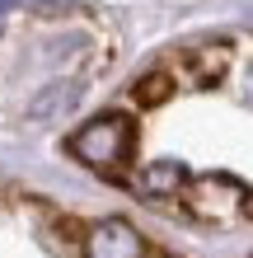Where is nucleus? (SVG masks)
Instances as JSON below:
<instances>
[{"label":"nucleus","instance_id":"obj_6","mask_svg":"<svg viewBox=\"0 0 253 258\" xmlns=\"http://www.w3.org/2000/svg\"><path fill=\"white\" fill-rule=\"evenodd\" d=\"M141 183H145V192L169 197V192L183 188V164H178V160H159V164H150V169L141 174Z\"/></svg>","mask_w":253,"mask_h":258},{"label":"nucleus","instance_id":"obj_8","mask_svg":"<svg viewBox=\"0 0 253 258\" xmlns=\"http://www.w3.org/2000/svg\"><path fill=\"white\" fill-rule=\"evenodd\" d=\"M244 99L253 103V61H248V71H244Z\"/></svg>","mask_w":253,"mask_h":258},{"label":"nucleus","instance_id":"obj_7","mask_svg":"<svg viewBox=\"0 0 253 258\" xmlns=\"http://www.w3.org/2000/svg\"><path fill=\"white\" fill-rule=\"evenodd\" d=\"M169 94H174V75H169V71H150L145 80L131 85V99H136L141 108H159Z\"/></svg>","mask_w":253,"mask_h":258},{"label":"nucleus","instance_id":"obj_4","mask_svg":"<svg viewBox=\"0 0 253 258\" xmlns=\"http://www.w3.org/2000/svg\"><path fill=\"white\" fill-rule=\"evenodd\" d=\"M225 71H230V42H202V47H192L183 56V66H178V75H183L188 85H216Z\"/></svg>","mask_w":253,"mask_h":258},{"label":"nucleus","instance_id":"obj_1","mask_svg":"<svg viewBox=\"0 0 253 258\" xmlns=\"http://www.w3.org/2000/svg\"><path fill=\"white\" fill-rule=\"evenodd\" d=\"M70 155L99 174H117L131 155V122L122 113H103L70 136Z\"/></svg>","mask_w":253,"mask_h":258},{"label":"nucleus","instance_id":"obj_2","mask_svg":"<svg viewBox=\"0 0 253 258\" xmlns=\"http://www.w3.org/2000/svg\"><path fill=\"white\" fill-rule=\"evenodd\" d=\"M183 202H188L192 216L220 225V221H234V216L248 211V188L234 174H202L183 188Z\"/></svg>","mask_w":253,"mask_h":258},{"label":"nucleus","instance_id":"obj_9","mask_svg":"<svg viewBox=\"0 0 253 258\" xmlns=\"http://www.w3.org/2000/svg\"><path fill=\"white\" fill-rule=\"evenodd\" d=\"M10 5H19V0H0V14H5V10H10Z\"/></svg>","mask_w":253,"mask_h":258},{"label":"nucleus","instance_id":"obj_5","mask_svg":"<svg viewBox=\"0 0 253 258\" xmlns=\"http://www.w3.org/2000/svg\"><path fill=\"white\" fill-rule=\"evenodd\" d=\"M75 99H80V85H75V80H52L33 103H28V117H33V122H47V117L66 113Z\"/></svg>","mask_w":253,"mask_h":258},{"label":"nucleus","instance_id":"obj_3","mask_svg":"<svg viewBox=\"0 0 253 258\" xmlns=\"http://www.w3.org/2000/svg\"><path fill=\"white\" fill-rule=\"evenodd\" d=\"M85 258H145V239L127 221H99L85 235Z\"/></svg>","mask_w":253,"mask_h":258}]
</instances>
